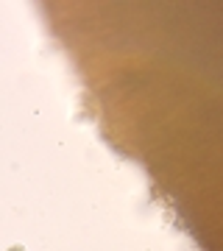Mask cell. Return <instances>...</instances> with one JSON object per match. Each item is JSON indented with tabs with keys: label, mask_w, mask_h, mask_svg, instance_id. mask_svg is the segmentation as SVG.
Masks as SVG:
<instances>
[{
	"label": "cell",
	"mask_w": 223,
	"mask_h": 251,
	"mask_svg": "<svg viewBox=\"0 0 223 251\" xmlns=\"http://www.w3.org/2000/svg\"><path fill=\"white\" fill-rule=\"evenodd\" d=\"M11 251H23V249H11Z\"/></svg>",
	"instance_id": "cell-1"
}]
</instances>
